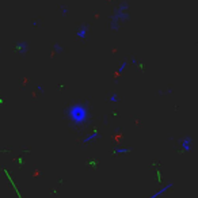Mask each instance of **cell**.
Wrapping results in <instances>:
<instances>
[{"mask_svg": "<svg viewBox=\"0 0 198 198\" xmlns=\"http://www.w3.org/2000/svg\"><path fill=\"white\" fill-rule=\"evenodd\" d=\"M67 115L73 125H83L90 119V109L84 103H75L67 109Z\"/></svg>", "mask_w": 198, "mask_h": 198, "instance_id": "obj_1", "label": "cell"}, {"mask_svg": "<svg viewBox=\"0 0 198 198\" xmlns=\"http://www.w3.org/2000/svg\"><path fill=\"white\" fill-rule=\"evenodd\" d=\"M171 187H172V183L166 185V186H164V187H162V189H160V190H157L156 193H154V194H152L149 198H159L162 194H164V193H166V191H168V190L171 189Z\"/></svg>", "mask_w": 198, "mask_h": 198, "instance_id": "obj_2", "label": "cell"}, {"mask_svg": "<svg viewBox=\"0 0 198 198\" xmlns=\"http://www.w3.org/2000/svg\"><path fill=\"white\" fill-rule=\"evenodd\" d=\"M182 152H189L191 148V137H186L182 140Z\"/></svg>", "mask_w": 198, "mask_h": 198, "instance_id": "obj_3", "label": "cell"}, {"mask_svg": "<svg viewBox=\"0 0 198 198\" xmlns=\"http://www.w3.org/2000/svg\"><path fill=\"white\" fill-rule=\"evenodd\" d=\"M14 50L18 52V53H21V54H24V53H26V50H27L26 42H19V44H16L14 46Z\"/></svg>", "mask_w": 198, "mask_h": 198, "instance_id": "obj_4", "label": "cell"}, {"mask_svg": "<svg viewBox=\"0 0 198 198\" xmlns=\"http://www.w3.org/2000/svg\"><path fill=\"white\" fill-rule=\"evenodd\" d=\"M87 31H88V26H87V24H83L80 29H77L76 36L79 37V38H83L84 39L87 37Z\"/></svg>", "mask_w": 198, "mask_h": 198, "instance_id": "obj_5", "label": "cell"}, {"mask_svg": "<svg viewBox=\"0 0 198 198\" xmlns=\"http://www.w3.org/2000/svg\"><path fill=\"white\" fill-rule=\"evenodd\" d=\"M129 152H130L129 148H115L113 151V154L117 155V154H129Z\"/></svg>", "mask_w": 198, "mask_h": 198, "instance_id": "obj_6", "label": "cell"}, {"mask_svg": "<svg viewBox=\"0 0 198 198\" xmlns=\"http://www.w3.org/2000/svg\"><path fill=\"white\" fill-rule=\"evenodd\" d=\"M98 136H99V132H98V130L95 129V130H94V133H92V134H90L88 137H86L84 142H90V141H92V140H94V139H96Z\"/></svg>", "mask_w": 198, "mask_h": 198, "instance_id": "obj_7", "label": "cell"}, {"mask_svg": "<svg viewBox=\"0 0 198 198\" xmlns=\"http://www.w3.org/2000/svg\"><path fill=\"white\" fill-rule=\"evenodd\" d=\"M126 64H128V62H126V61H125V62H122V65H121V67H119V68H118V71H117V76H118V75H119V73H121V72H122V71H124V69H125V68H126Z\"/></svg>", "mask_w": 198, "mask_h": 198, "instance_id": "obj_8", "label": "cell"}, {"mask_svg": "<svg viewBox=\"0 0 198 198\" xmlns=\"http://www.w3.org/2000/svg\"><path fill=\"white\" fill-rule=\"evenodd\" d=\"M117 101H118V96H117V94L114 92V94L110 96V102H117Z\"/></svg>", "mask_w": 198, "mask_h": 198, "instance_id": "obj_9", "label": "cell"}, {"mask_svg": "<svg viewBox=\"0 0 198 198\" xmlns=\"http://www.w3.org/2000/svg\"><path fill=\"white\" fill-rule=\"evenodd\" d=\"M136 65L140 68V71H144V69H145V65L142 64V62H139V61H137V64H136Z\"/></svg>", "mask_w": 198, "mask_h": 198, "instance_id": "obj_10", "label": "cell"}, {"mask_svg": "<svg viewBox=\"0 0 198 198\" xmlns=\"http://www.w3.org/2000/svg\"><path fill=\"white\" fill-rule=\"evenodd\" d=\"M62 47L60 46V45H54V52H61Z\"/></svg>", "mask_w": 198, "mask_h": 198, "instance_id": "obj_11", "label": "cell"}, {"mask_svg": "<svg viewBox=\"0 0 198 198\" xmlns=\"http://www.w3.org/2000/svg\"><path fill=\"white\" fill-rule=\"evenodd\" d=\"M64 88H65V84H60L59 86V91H62Z\"/></svg>", "mask_w": 198, "mask_h": 198, "instance_id": "obj_12", "label": "cell"}, {"mask_svg": "<svg viewBox=\"0 0 198 198\" xmlns=\"http://www.w3.org/2000/svg\"><path fill=\"white\" fill-rule=\"evenodd\" d=\"M111 115H113V117H118V111H113Z\"/></svg>", "mask_w": 198, "mask_h": 198, "instance_id": "obj_13", "label": "cell"}, {"mask_svg": "<svg viewBox=\"0 0 198 198\" xmlns=\"http://www.w3.org/2000/svg\"><path fill=\"white\" fill-rule=\"evenodd\" d=\"M0 105H3V99L1 98H0Z\"/></svg>", "mask_w": 198, "mask_h": 198, "instance_id": "obj_14", "label": "cell"}]
</instances>
